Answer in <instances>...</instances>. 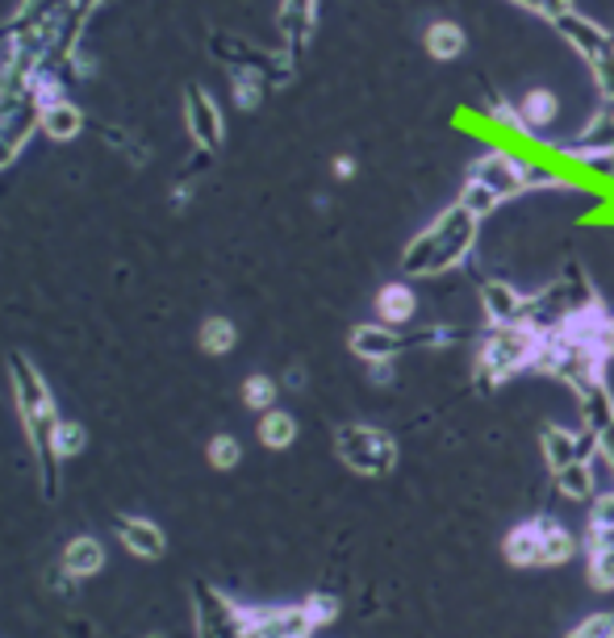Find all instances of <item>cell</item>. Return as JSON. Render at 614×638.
I'll list each match as a JSON object with an SVG mask.
<instances>
[{
  "label": "cell",
  "instance_id": "obj_9",
  "mask_svg": "<svg viewBox=\"0 0 614 638\" xmlns=\"http://www.w3.org/2000/svg\"><path fill=\"white\" fill-rule=\"evenodd\" d=\"M539 451H544V468L548 472H565L572 463H590L593 455H598V434H590L585 426L569 430V426L551 422L539 434Z\"/></svg>",
  "mask_w": 614,
  "mask_h": 638
},
{
  "label": "cell",
  "instance_id": "obj_31",
  "mask_svg": "<svg viewBox=\"0 0 614 638\" xmlns=\"http://www.w3.org/2000/svg\"><path fill=\"white\" fill-rule=\"evenodd\" d=\"M238 459H243V447H238V438L234 434H217L210 443V463L217 472H226V468H238Z\"/></svg>",
  "mask_w": 614,
  "mask_h": 638
},
{
  "label": "cell",
  "instance_id": "obj_28",
  "mask_svg": "<svg viewBox=\"0 0 614 638\" xmlns=\"http://www.w3.org/2000/svg\"><path fill=\"white\" fill-rule=\"evenodd\" d=\"M88 447V430L80 422H59V430H55V455L59 459H76V455H85Z\"/></svg>",
  "mask_w": 614,
  "mask_h": 638
},
{
  "label": "cell",
  "instance_id": "obj_33",
  "mask_svg": "<svg viewBox=\"0 0 614 638\" xmlns=\"http://www.w3.org/2000/svg\"><path fill=\"white\" fill-rule=\"evenodd\" d=\"M301 605H305V609H310V618H314V626H331V622L339 618V597H335V593H310V597L301 601Z\"/></svg>",
  "mask_w": 614,
  "mask_h": 638
},
{
  "label": "cell",
  "instance_id": "obj_16",
  "mask_svg": "<svg viewBox=\"0 0 614 638\" xmlns=\"http://www.w3.org/2000/svg\"><path fill=\"white\" fill-rule=\"evenodd\" d=\"M539 522V568H565L577 556V538L560 517H535Z\"/></svg>",
  "mask_w": 614,
  "mask_h": 638
},
{
  "label": "cell",
  "instance_id": "obj_26",
  "mask_svg": "<svg viewBox=\"0 0 614 638\" xmlns=\"http://www.w3.org/2000/svg\"><path fill=\"white\" fill-rule=\"evenodd\" d=\"M197 343H201L205 355H231L234 343H238V329H234V322H226V317H205Z\"/></svg>",
  "mask_w": 614,
  "mask_h": 638
},
{
  "label": "cell",
  "instance_id": "obj_4",
  "mask_svg": "<svg viewBox=\"0 0 614 638\" xmlns=\"http://www.w3.org/2000/svg\"><path fill=\"white\" fill-rule=\"evenodd\" d=\"M335 455L351 472L360 475H389L398 468V443L393 434L368 422H347L335 430Z\"/></svg>",
  "mask_w": 614,
  "mask_h": 638
},
{
  "label": "cell",
  "instance_id": "obj_23",
  "mask_svg": "<svg viewBox=\"0 0 614 638\" xmlns=\"http://www.w3.org/2000/svg\"><path fill=\"white\" fill-rule=\"evenodd\" d=\"M468 46V34L456 25V21H431V30H426V55L439 63H451L460 59Z\"/></svg>",
  "mask_w": 614,
  "mask_h": 638
},
{
  "label": "cell",
  "instance_id": "obj_34",
  "mask_svg": "<svg viewBox=\"0 0 614 638\" xmlns=\"http://www.w3.org/2000/svg\"><path fill=\"white\" fill-rule=\"evenodd\" d=\"M368 380H372L377 389H389V384L398 380V368H393V359H381V363H368Z\"/></svg>",
  "mask_w": 614,
  "mask_h": 638
},
{
  "label": "cell",
  "instance_id": "obj_11",
  "mask_svg": "<svg viewBox=\"0 0 614 638\" xmlns=\"http://www.w3.org/2000/svg\"><path fill=\"white\" fill-rule=\"evenodd\" d=\"M185 117H189V134L201 150H217L226 138V122H222V109L213 104V97L205 88H189L185 92Z\"/></svg>",
  "mask_w": 614,
  "mask_h": 638
},
{
  "label": "cell",
  "instance_id": "obj_12",
  "mask_svg": "<svg viewBox=\"0 0 614 638\" xmlns=\"http://www.w3.org/2000/svg\"><path fill=\"white\" fill-rule=\"evenodd\" d=\"M581 551H585V580L593 593H614V530L585 526Z\"/></svg>",
  "mask_w": 614,
  "mask_h": 638
},
{
  "label": "cell",
  "instance_id": "obj_32",
  "mask_svg": "<svg viewBox=\"0 0 614 638\" xmlns=\"http://www.w3.org/2000/svg\"><path fill=\"white\" fill-rule=\"evenodd\" d=\"M565 638H614V614H606V609L585 614V618L577 622Z\"/></svg>",
  "mask_w": 614,
  "mask_h": 638
},
{
  "label": "cell",
  "instance_id": "obj_5",
  "mask_svg": "<svg viewBox=\"0 0 614 638\" xmlns=\"http://www.w3.org/2000/svg\"><path fill=\"white\" fill-rule=\"evenodd\" d=\"M192 609H197V638H247L243 605H234L205 580L192 584Z\"/></svg>",
  "mask_w": 614,
  "mask_h": 638
},
{
  "label": "cell",
  "instance_id": "obj_24",
  "mask_svg": "<svg viewBox=\"0 0 614 638\" xmlns=\"http://www.w3.org/2000/svg\"><path fill=\"white\" fill-rule=\"evenodd\" d=\"M259 443L268 451H289L297 443V417L284 410H268L259 413Z\"/></svg>",
  "mask_w": 614,
  "mask_h": 638
},
{
  "label": "cell",
  "instance_id": "obj_29",
  "mask_svg": "<svg viewBox=\"0 0 614 638\" xmlns=\"http://www.w3.org/2000/svg\"><path fill=\"white\" fill-rule=\"evenodd\" d=\"M264 88H268L264 76H255V71H234V101L243 104V109H255V104L264 101Z\"/></svg>",
  "mask_w": 614,
  "mask_h": 638
},
{
  "label": "cell",
  "instance_id": "obj_25",
  "mask_svg": "<svg viewBox=\"0 0 614 638\" xmlns=\"http://www.w3.org/2000/svg\"><path fill=\"white\" fill-rule=\"evenodd\" d=\"M565 150H614V104H606L598 117H590L585 130Z\"/></svg>",
  "mask_w": 614,
  "mask_h": 638
},
{
  "label": "cell",
  "instance_id": "obj_21",
  "mask_svg": "<svg viewBox=\"0 0 614 638\" xmlns=\"http://www.w3.org/2000/svg\"><path fill=\"white\" fill-rule=\"evenodd\" d=\"M551 475H556V493H560V501H569V505H590L593 496L602 493L593 463H572V468L551 472Z\"/></svg>",
  "mask_w": 614,
  "mask_h": 638
},
{
  "label": "cell",
  "instance_id": "obj_37",
  "mask_svg": "<svg viewBox=\"0 0 614 638\" xmlns=\"http://www.w3.org/2000/svg\"><path fill=\"white\" fill-rule=\"evenodd\" d=\"M150 638H164V635H150Z\"/></svg>",
  "mask_w": 614,
  "mask_h": 638
},
{
  "label": "cell",
  "instance_id": "obj_1",
  "mask_svg": "<svg viewBox=\"0 0 614 638\" xmlns=\"http://www.w3.org/2000/svg\"><path fill=\"white\" fill-rule=\"evenodd\" d=\"M9 380H13V396H18V413L25 422V438L38 459V480H43V496L55 501L59 496V455H55V430H59V413L51 401V389L38 376V368L25 355H9Z\"/></svg>",
  "mask_w": 614,
  "mask_h": 638
},
{
  "label": "cell",
  "instance_id": "obj_30",
  "mask_svg": "<svg viewBox=\"0 0 614 638\" xmlns=\"http://www.w3.org/2000/svg\"><path fill=\"white\" fill-rule=\"evenodd\" d=\"M460 205H465L468 213H477V217L485 222L489 213H493V209L502 205V201H498V197H493L489 188H481V184H472V180H468V184L460 188Z\"/></svg>",
  "mask_w": 614,
  "mask_h": 638
},
{
  "label": "cell",
  "instance_id": "obj_7",
  "mask_svg": "<svg viewBox=\"0 0 614 638\" xmlns=\"http://www.w3.org/2000/svg\"><path fill=\"white\" fill-rule=\"evenodd\" d=\"M43 122V101L34 97H18V101H0V167H9L22 146L30 143V134Z\"/></svg>",
  "mask_w": 614,
  "mask_h": 638
},
{
  "label": "cell",
  "instance_id": "obj_3",
  "mask_svg": "<svg viewBox=\"0 0 614 638\" xmlns=\"http://www.w3.org/2000/svg\"><path fill=\"white\" fill-rule=\"evenodd\" d=\"M539 343H544V334L531 329L527 322H514V326H485V334L477 338V355H472V376H477V384H481V389H498L502 380L518 376V371H535Z\"/></svg>",
  "mask_w": 614,
  "mask_h": 638
},
{
  "label": "cell",
  "instance_id": "obj_8",
  "mask_svg": "<svg viewBox=\"0 0 614 638\" xmlns=\"http://www.w3.org/2000/svg\"><path fill=\"white\" fill-rule=\"evenodd\" d=\"M247 614V638H310L319 626L305 605H243Z\"/></svg>",
  "mask_w": 614,
  "mask_h": 638
},
{
  "label": "cell",
  "instance_id": "obj_36",
  "mask_svg": "<svg viewBox=\"0 0 614 638\" xmlns=\"http://www.w3.org/2000/svg\"><path fill=\"white\" fill-rule=\"evenodd\" d=\"M335 176H339V180H351V176H356V159H347V155L335 159Z\"/></svg>",
  "mask_w": 614,
  "mask_h": 638
},
{
  "label": "cell",
  "instance_id": "obj_17",
  "mask_svg": "<svg viewBox=\"0 0 614 638\" xmlns=\"http://www.w3.org/2000/svg\"><path fill=\"white\" fill-rule=\"evenodd\" d=\"M118 538H122V547H126L134 559H159L164 556V547H168V538L164 530L147 522V517H122L118 522Z\"/></svg>",
  "mask_w": 614,
  "mask_h": 638
},
{
  "label": "cell",
  "instance_id": "obj_2",
  "mask_svg": "<svg viewBox=\"0 0 614 638\" xmlns=\"http://www.w3.org/2000/svg\"><path fill=\"white\" fill-rule=\"evenodd\" d=\"M477 234H481V217L468 213L460 201L451 209H444L431 226L405 247L402 271L410 280H435V276H451L456 268H465L477 247Z\"/></svg>",
  "mask_w": 614,
  "mask_h": 638
},
{
  "label": "cell",
  "instance_id": "obj_15",
  "mask_svg": "<svg viewBox=\"0 0 614 638\" xmlns=\"http://www.w3.org/2000/svg\"><path fill=\"white\" fill-rule=\"evenodd\" d=\"M577 396V413H581V426L590 434H602L606 426H614V392L606 380H593L572 392Z\"/></svg>",
  "mask_w": 614,
  "mask_h": 638
},
{
  "label": "cell",
  "instance_id": "obj_20",
  "mask_svg": "<svg viewBox=\"0 0 614 638\" xmlns=\"http://www.w3.org/2000/svg\"><path fill=\"white\" fill-rule=\"evenodd\" d=\"M502 556L510 568H539V522L527 517L518 526H510L502 538Z\"/></svg>",
  "mask_w": 614,
  "mask_h": 638
},
{
  "label": "cell",
  "instance_id": "obj_19",
  "mask_svg": "<svg viewBox=\"0 0 614 638\" xmlns=\"http://www.w3.org/2000/svg\"><path fill=\"white\" fill-rule=\"evenodd\" d=\"M59 563H64V572L71 580H88V577H97V572L105 568V547H101L92 535H80V538H71V542L64 547Z\"/></svg>",
  "mask_w": 614,
  "mask_h": 638
},
{
  "label": "cell",
  "instance_id": "obj_18",
  "mask_svg": "<svg viewBox=\"0 0 614 638\" xmlns=\"http://www.w3.org/2000/svg\"><path fill=\"white\" fill-rule=\"evenodd\" d=\"M518 117L539 138V134H548L551 125L560 122V97L551 88H527L523 101H518Z\"/></svg>",
  "mask_w": 614,
  "mask_h": 638
},
{
  "label": "cell",
  "instance_id": "obj_35",
  "mask_svg": "<svg viewBox=\"0 0 614 638\" xmlns=\"http://www.w3.org/2000/svg\"><path fill=\"white\" fill-rule=\"evenodd\" d=\"M598 455L611 463V472H614V426H606V430L598 434Z\"/></svg>",
  "mask_w": 614,
  "mask_h": 638
},
{
  "label": "cell",
  "instance_id": "obj_22",
  "mask_svg": "<svg viewBox=\"0 0 614 638\" xmlns=\"http://www.w3.org/2000/svg\"><path fill=\"white\" fill-rule=\"evenodd\" d=\"M38 130H43L46 138H55V143H67V138H76V134L85 130V113L67 101V97H59V101H46Z\"/></svg>",
  "mask_w": 614,
  "mask_h": 638
},
{
  "label": "cell",
  "instance_id": "obj_13",
  "mask_svg": "<svg viewBox=\"0 0 614 638\" xmlns=\"http://www.w3.org/2000/svg\"><path fill=\"white\" fill-rule=\"evenodd\" d=\"M551 25H556V30H560V38L569 42L572 51L585 59V67L614 46V38L602 30V25H598V21H585V18H577V13H565V18H556Z\"/></svg>",
  "mask_w": 614,
  "mask_h": 638
},
{
  "label": "cell",
  "instance_id": "obj_27",
  "mask_svg": "<svg viewBox=\"0 0 614 638\" xmlns=\"http://www.w3.org/2000/svg\"><path fill=\"white\" fill-rule=\"evenodd\" d=\"M276 396H280V384H276L272 376H247V384H243V405L255 413H268L276 410Z\"/></svg>",
  "mask_w": 614,
  "mask_h": 638
},
{
  "label": "cell",
  "instance_id": "obj_10",
  "mask_svg": "<svg viewBox=\"0 0 614 638\" xmlns=\"http://www.w3.org/2000/svg\"><path fill=\"white\" fill-rule=\"evenodd\" d=\"M477 305H481L485 326H514V322H527L531 292L502 280V276H493V280H485L477 289Z\"/></svg>",
  "mask_w": 614,
  "mask_h": 638
},
{
  "label": "cell",
  "instance_id": "obj_14",
  "mask_svg": "<svg viewBox=\"0 0 614 638\" xmlns=\"http://www.w3.org/2000/svg\"><path fill=\"white\" fill-rule=\"evenodd\" d=\"M414 317H418V292L402 284V280H393V284H384L377 292V322L381 326H393V329H410L414 326Z\"/></svg>",
  "mask_w": 614,
  "mask_h": 638
},
{
  "label": "cell",
  "instance_id": "obj_6",
  "mask_svg": "<svg viewBox=\"0 0 614 638\" xmlns=\"http://www.w3.org/2000/svg\"><path fill=\"white\" fill-rule=\"evenodd\" d=\"M468 180H472V184H481V188H489L502 205H506L510 197H523V192H531L527 159H523V155H514V150H493V155H481L477 164L468 167Z\"/></svg>",
  "mask_w": 614,
  "mask_h": 638
}]
</instances>
